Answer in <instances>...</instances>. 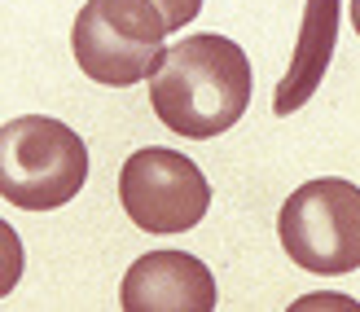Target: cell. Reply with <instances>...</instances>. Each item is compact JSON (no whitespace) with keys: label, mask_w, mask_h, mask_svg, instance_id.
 <instances>
[{"label":"cell","mask_w":360,"mask_h":312,"mask_svg":"<svg viewBox=\"0 0 360 312\" xmlns=\"http://www.w3.org/2000/svg\"><path fill=\"white\" fill-rule=\"evenodd\" d=\"M255 93V70L238 40L229 35H185L163 49L150 75V106L158 123L176 137L211 141L238 127Z\"/></svg>","instance_id":"cell-1"},{"label":"cell","mask_w":360,"mask_h":312,"mask_svg":"<svg viewBox=\"0 0 360 312\" xmlns=\"http://www.w3.org/2000/svg\"><path fill=\"white\" fill-rule=\"evenodd\" d=\"M88 180V145L49 115H22L0 127V198L22 211L66 207Z\"/></svg>","instance_id":"cell-2"},{"label":"cell","mask_w":360,"mask_h":312,"mask_svg":"<svg viewBox=\"0 0 360 312\" xmlns=\"http://www.w3.org/2000/svg\"><path fill=\"white\" fill-rule=\"evenodd\" d=\"M167 23L154 0H88L70 27V53L101 88H132L154 75Z\"/></svg>","instance_id":"cell-3"},{"label":"cell","mask_w":360,"mask_h":312,"mask_svg":"<svg viewBox=\"0 0 360 312\" xmlns=\"http://www.w3.org/2000/svg\"><path fill=\"white\" fill-rule=\"evenodd\" d=\"M277 237L303 273L338 277L360 268V185L321 176L299 185L277 216Z\"/></svg>","instance_id":"cell-4"},{"label":"cell","mask_w":360,"mask_h":312,"mask_svg":"<svg viewBox=\"0 0 360 312\" xmlns=\"http://www.w3.org/2000/svg\"><path fill=\"white\" fill-rule=\"evenodd\" d=\"M119 203L141 233H189L211 207V185L202 168L167 145L136 150L119 172Z\"/></svg>","instance_id":"cell-5"},{"label":"cell","mask_w":360,"mask_h":312,"mask_svg":"<svg viewBox=\"0 0 360 312\" xmlns=\"http://www.w3.org/2000/svg\"><path fill=\"white\" fill-rule=\"evenodd\" d=\"M123 312H215V273L185 251H150L123 273Z\"/></svg>","instance_id":"cell-6"},{"label":"cell","mask_w":360,"mask_h":312,"mask_svg":"<svg viewBox=\"0 0 360 312\" xmlns=\"http://www.w3.org/2000/svg\"><path fill=\"white\" fill-rule=\"evenodd\" d=\"M334 44H338V0H308L299 18V40L290 53V66H285V75L277 80V93H273L277 119L295 115V110H303L316 97V88L330 70Z\"/></svg>","instance_id":"cell-7"},{"label":"cell","mask_w":360,"mask_h":312,"mask_svg":"<svg viewBox=\"0 0 360 312\" xmlns=\"http://www.w3.org/2000/svg\"><path fill=\"white\" fill-rule=\"evenodd\" d=\"M22 268H27V251H22V237L9 220H0V299L22 282Z\"/></svg>","instance_id":"cell-8"},{"label":"cell","mask_w":360,"mask_h":312,"mask_svg":"<svg viewBox=\"0 0 360 312\" xmlns=\"http://www.w3.org/2000/svg\"><path fill=\"white\" fill-rule=\"evenodd\" d=\"M158 13H163V23L167 31H180L185 23H193L198 13H202V0H154Z\"/></svg>","instance_id":"cell-9"},{"label":"cell","mask_w":360,"mask_h":312,"mask_svg":"<svg viewBox=\"0 0 360 312\" xmlns=\"http://www.w3.org/2000/svg\"><path fill=\"white\" fill-rule=\"evenodd\" d=\"M352 27H356V35H360V0H352Z\"/></svg>","instance_id":"cell-10"}]
</instances>
